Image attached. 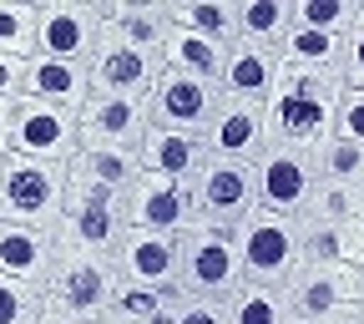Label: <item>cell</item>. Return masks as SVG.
I'll use <instances>...</instances> for the list:
<instances>
[{"instance_id":"cell-27","label":"cell","mask_w":364,"mask_h":324,"mask_svg":"<svg viewBox=\"0 0 364 324\" xmlns=\"http://www.w3.org/2000/svg\"><path fill=\"white\" fill-rule=\"evenodd\" d=\"M71 172H81V177H91V182H102V188L127 198L132 182L142 177V152L136 147H81L71 157Z\"/></svg>"},{"instance_id":"cell-18","label":"cell","mask_w":364,"mask_h":324,"mask_svg":"<svg viewBox=\"0 0 364 324\" xmlns=\"http://www.w3.org/2000/svg\"><path fill=\"white\" fill-rule=\"evenodd\" d=\"M61 258V239L46 228H26V223H6L0 218V273L6 279H26V284H51Z\"/></svg>"},{"instance_id":"cell-23","label":"cell","mask_w":364,"mask_h":324,"mask_svg":"<svg viewBox=\"0 0 364 324\" xmlns=\"http://www.w3.org/2000/svg\"><path fill=\"white\" fill-rule=\"evenodd\" d=\"M208 162V142L203 137H182V132H162L152 127L147 142H142V172H162L177 182H193Z\"/></svg>"},{"instance_id":"cell-30","label":"cell","mask_w":364,"mask_h":324,"mask_svg":"<svg viewBox=\"0 0 364 324\" xmlns=\"http://www.w3.org/2000/svg\"><path fill=\"white\" fill-rule=\"evenodd\" d=\"M223 304H228V324H289L284 294L268 284H238Z\"/></svg>"},{"instance_id":"cell-3","label":"cell","mask_w":364,"mask_h":324,"mask_svg":"<svg viewBox=\"0 0 364 324\" xmlns=\"http://www.w3.org/2000/svg\"><path fill=\"white\" fill-rule=\"evenodd\" d=\"M56 239L71 249H86V254L117 258V249L127 239V198L81 177V172H66V208H61Z\"/></svg>"},{"instance_id":"cell-33","label":"cell","mask_w":364,"mask_h":324,"mask_svg":"<svg viewBox=\"0 0 364 324\" xmlns=\"http://www.w3.org/2000/svg\"><path fill=\"white\" fill-rule=\"evenodd\" d=\"M314 167H318V177H324V182L359 188V182H364V147L349 142V137H329V142L314 152Z\"/></svg>"},{"instance_id":"cell-26","label":"cell","mask_w":364,"mask_h":324,"mask_svg":"<svg viewBox=\"0 0 364 324\" xmlns=\"http://www.w3.org/2000/svg\"><path fill=\"white\" fill-rule=\"evenodd\" d=\"M167 16L177 31H193L213 46L238 41V6L233 0H177V6H167Z\"/></svg>"},{"instance_id":"cell-1","label":"cell","mask_w":364,"mask_h":324,"mask_svg":"<svg viewBox=\"0 0 364 324\" xmlns=\"http://www.w3.org/2000/svg\"><path fill=\"white\" fill-rule=\"evenodd\" d=\"M339 76H314V71H289L279 76V91L268 97V147H294V152H318L334 137V112H339Z\"/></svg>"},{"instance_id":"cell-34","label":"cell","mask_w":364,"mask_h":324,"mask_svg":"<svg viewBox=\"0 0 364 324\" xmlns=\"http://www.w3.org/2000/svg\"><path fill=\"white\" fill-rule=\"evenodd\" d=\"M41 314H46V289L0 273V324H41Z\"/></svg>"},{"instance_id":"cell-20","label":"cell","mask_w":364,"mask_h":324,"mask_svg":"<svg viewBox=\"0 0 364 324\" xmlns=\"http://www.w3.org/2000/svg\"><path fill=\"white\" fill-rule=\"evenodd\" d=\"M21 97L26 102H46L61 107L71 117H81V107L91 102V76L76 61H56V56H31L21 71Z\"/></svg>"},{"instance_id":"cell-31","label":"cell","mask_w":364,"mask_h":324,"mask_svg":"<svg viewBox=\"0 0 364 324\" xmlns=\"http://www.w3.org/2000/svg\"><path fill=\"white\" fill-rule=\"evenodd\" d=\"M364 11V0H294V26H309V31H324V36H349L354 21Z\"/></svg>"},{"instance_id":"cell-8","label":"cell","mask_w":364,"mask_h":324,"mask_svg":"<svg viewBox=\"0 0 364 324\" xmlns=\"http://www.w3.org/2000/svg\"><path fill=\"white\" fill-rule=\"evenodd\" d=\"M102 46L97 0H46L36 6V56H56L86 66Z\"/></svg>"},{"instance_id":"cell-10","label":"cell","mask_w":364,"mask_h":324,"mask_svg":"<svg viewBox=\"0 0 364 324\" xmlns=\"http://www.w3.org/2000/svg\"><path fill=\"white\" fill-rule=\"evenodd\" d=\"M198 223L193 208V182H177L162 172H142L127 193V228L142 234H162V239H182Z\"/></svg>"},{"instance_id":"cell-9","label":"cell","mask_w":364,"mask_h":324,"mask_svg":"<svg viewBox=\"0 0 364 324\" xmlns=\"http://www.w3.org/2000/svg\"><path fill=\"white\" fill-rule=\"evenodd\" d=\"M223 107V91L213 81L182 76V71H162L152 97H147V117L162 132H182V137H208L213 117Z\"/></svg>"},{"instance_id":"cell-2","label":"cell","mask_w":364,"mask_h":324,"mask_svg":"<svg viewBox=\"0 0 364 324\" xmlns=\"http://www.w3.org/2000/svg\"><path fill=\"white\" fill-rule=\"evenodd\" d=\"M66 172L61 162H31L6 152L0 157V218L61 234V208H66Z\"/></svg>"},{"instance_id":"cell-38","label":"cell","mask_w":364,"mask_h":324,"mask_svg":"<svg viewBox=\"0 0 364 324\" xmlns=\"http://www.w3.org/2000/svg\"><path fill=\"white\" fill-rule=\"evenodd\" d=\"M21 71H26V61L0 56V102H21Z\"/></svg>"},{"instance_id":"cell-25","label":"cell","mask_w":364,"mask_h":324,"mask_svg":"<svg viewBox=\"0 0 364 324\" xmlns=\"http://www.w3.org/2000/svg\"><path fill=\"white\" fill-rule=\"evenodd\" d=\"M223 61H228V46H213L193 31H167V46H162V66L167 71H182V76H198V81H223Z\"/></svg>"},{"instance_id":"cell-35","label":"cell","mask_w":364,"mask_h":324,"mask_svg":"<svg viewBox=\"0 0 364 324\" xmlns=\"http://www.w3.org/2000/svg\"><path fill=\"white\" fill-rule=\"evenodd\" d=\"M334 137H349V142H359V147H364V91H354V86H344V91H339Z\"/></svg>"},{"instance_id":"cell-5","label":"cell","mask_w":364,"mask_h":324,"mask_svg":"<svg viewBox=\"0 0 364 324\" xmlns=\"http://www.w3.org/2000/svg\"><path fill=\"white\" fill-rule=\"evenodd\" d=\"M233 244H238V263H243V284L284 289L289 273L299 268V223L268 213V208H253L233 228Z\"/></svg>"},{"instance_id":"cell-4","label":"cell","mask_w":364,"mask_h":324,"mask_svg":"<svg viewBox=\"0 0 364 324\" xmlns=\"http://www.w3.org/2000/svg\"><path fill=\"white\" fill-rule=\"evenodd\" d=\"M117 284H122L117 258H102V254H86V249L61 244L56 273H51V284H46V309L86 319V324H102Z\"/></svg>"},{"instance_id":"cell-6","label":"cell","mask_w":364,"mask_h":324,"mask_svg":"<svg viewBox=\"0 0 364 324\" xmlns=\"http://www.w3.org/2000/svg\"><path fill=\"white\" fill-rule=\"evenodd\" d=\"M193 208H198V223L203 228H233L258 208V177L248 162H223V157H208L203 172L193 177Z\"/></svg>"},{"instance_id":"cell-29","label":"cell","mask_w":364,"mask_h":324,"mask_svg":"<svg viewBox=\"0 0 364 324\" xmlns=\"http://www.w3.org/2000/svg\"><path fill=\"white\" fill-rule=\"evenodd\" d=\"M289 26H294V0H238V41L279 51Z\"/></svg>"},{"instance_id":"cell-21","label":"cell","mask_w":364,"mask_h":324,"mask_svg":"<svg viewBox=\"0 0 364 324\" xmlns=\"http://www.w3.org/2000/svg\"><path fill=\"white\" fill-rule=\"evenodd\" d=\"M299 223V263H329V268H359L364 273V218H294Z\"/></svg>"},{"instance_id":"cell-12","label":"cell","mask_w":364,"mask_h":324,"mask_svg":"<svg viewBox=\"0 0 364 324\" xmlns=\"http://www.w3.org/2000/svg\"><path fill=\"white\" fill-rule=\"evenodd\" d=\"M279 294L289 304V319H318V314H334V309H364V273L359 268H329V263H299Z\"/></svg>"},{"instance_id":"cell-28","label":"cell","mask_w":364,"mask_h":324,"mask_svg":"<svg viewBox=\"0 0 364 324\" xmlns=\"http://www.w3.org/2000/svg\"><path fill=\"white\" fill-rule=\"evenodd\" d=\"M188 299V289H147V284H117V294H112V304H107V319L102 324H152L157 319V309L162 304H182Z\"/></svg>"},{"instance_id":"cell-24","label":"cell","mask_w":364,"mask_h":324,"mask_svg":"<svg viewBox=\"0 0 364 324\" xmlns=\"http://www.w3.org/2000/svg\"><path fill=\"white\" fill-rule=\"evenodd\" d=\"M279 61L289 71H314V76H339L344 81V41L309 31V26H289V36L279 41Z\"/></svg>"},{"instance_id":"cell-40","label":"cell","mask_w":364,"mask_h":324,"mask_svg":"<svg viewBox=\"0 0 364 324\" xmlns=\"http://www.w3.org/2000/svg\"><path fill=\"white\" fill-rule=\"evenodd\" d=\"M11 127H16V102H0V157L11 152Z\"/></svg>"},{"instance_id":"cell-11","label":"cell","mask_w":364,"mask_h":324,"mask_svg":"<svg viewBox=\"0 0 364 324\" xmlns=\"http://www.w3.org/2000/svg\"><path fill=\"white\" fill-rule=\"evenodd\" d=\"M162 71H167L162 56L127 46L112 26H102V46H97V56L86 61L91 91H107V97H132V102H147Z\"/></svg>"},{"instance_id":"cell-13","label":"cell","mask_w":364,"mask_h":324,"mask_svg":"<svg viewBox=\"0 0 364 324\" xmlns=\"http://www.w3.org/2000/svg\"><path fill=\"white\" fill-rule=\"evenodd\" d=\"M11 152L31 157V162H61L71 167V157L81 152V127L71 112L46 107V102H16V127H11Z\"/></svg>"},{"instance_id":"cell-7","label":"cell","mask_w":364,"mask_h":324,"mask_svg":"<svg viewBox=\"0 0 364 324\" xmlns=\"http://www.w3.org/2000/svg\"><path fill=\"white\" fill-rule=\"evenodd\" d=\"M182 249V289L188 294H208V299H228L243 284V263H238V244L223 228H203L193 223L177 239Z\"/></svg>"},{"instance_id":"cell-41","label":"cell","mask_w":364,"mask_h":324,"mask_svg":"<svg viewBox=\"0 0 364 324\" xmlns=\"http://www.w3.org/2000/svg\"><path fill=\"white\" fill-rule=\"evenodd\" d=\"M41 324H86V319H71V314H56V309H46Z\"/></svg>"},{"instance_id":"cell-36","label":"cell","mask_w":364,"mask_h":324,"mask_svg":"<svg viewBox=\"0 0 364 324\" xmlns=\"http://www.w3.org/2000/svg\"><path fill=\"white\" fill-rule=\"evenodd\" d=\"M177 324H228V304L208 294H188L177 304Z\"/></svg>"},{"instance_id":"cell-15","label":"cell","mask_w":364,"mask_h":324,"mask_svg":"<svg viewBox=\"0 0 364 324\" xmlns=\"http://www.w3.org/2000/svg\"><path fill=\"white\" fill-rule=\"evenodd\" d=\"M76 127H81V147H136L142 152L147 132H152V117H147V102L91 91V102L81 107Z\"/></svg>"},{"instance_id":"cell-14","label":"cell","mask_w":364,"mask_h":324,"mask_svg":"<svg viewBox=\"0 0 364 324\" xmlns=\"http://www.w3.org/2000/svg\"><path fill=\"white\" fill-rule=\"evenodd\" d=\"M253 177H258V208L279 213V218H299L314 198V182H318V167L309 152H294V147H263V157L253 162Z\"/></svg>"},{"instance_id":"cell-22","label":"cell","mask_w":364,"mask_h":324,"mask_svg":"<svg viewBox=\"0 0 364 324\" xmlns=\"http://www.w3.org/2000/svg\"><path fill=\"white\" fill-rule=\"evenodd\" d=\"M97 11H102V26H112L127 46L162 56L167 31H172V16L162 0H97Z\"/></svg>"},{"instance_id":"cell-16","label":"cell","mask_w":364,"mask_h":324,"mask_svg":"<svg viewBox=\"0 0 364 324\" xmlns=\"http://www.w3.org/2000/svg\"><path fill=\"white\" fill-rule=\"evenodd\" d=\"M284 61L273 46H253V41H233L228 46V61H223V102H248V107H268V97L279 91Z\"/></svg>"},{"instance_id":"cell-32","label":"cell","mask_w":364,"mask_h":324,"mask_svg":"<svg viewBox=\"0 0 364 324\" xmlns=\"http://www.w3.org/2000/svg\"><path fill=\"white\" fill-rule=\"evenodd\" d=\"M0 56H16V61L36 56V6L31 0H0Z\"/></svg>"},{"instance_id":"cell-19","label":"cell","mask_w":364,"mask_h":324,"mask_svg":"<svg viewBox=\"0 0 364 324\" xmlns=\"http://www.w3.org/2000/svg\"><path fill=\"white\" fill-rule=\"evenodd\" d=\"M203 142H208V157L253 167L268 147V117H263V107H248V102H223Z\"/></svg>"},{"instance_id":"cell-37","label":"cell","mask_w":364,"mask_h":324,"mask_svg":"<svg viewBox=\"0 0 364 324\" xmlns=\"http://www.w3.org/2000/svg\"><path fill=\"white\" fill-rule=\"evenodd\" d=\"M344 86L364 91V11H359L354 31L344 36Z\"/></svg>"},{"instance_id":"cell-39","label":"cell","mask_w":364,"mask_h":324,"mask_svg":"<svg viewBox=\"0 0 364 324\" xmlns=\"http://www.w3.org/2000/svg\"><path fill=\"white\" fill-rule=\"evenodd\" d=\"M289 324H364V309H334V314H318V319H289Z\"/></svg>"},{"instance_id":"cell-17","label":"cell","mask_w":364,"mask_h":324,"mask_svg":"<svg viewBox=\"0 0 364 324\" xmlns=\"http://www.w3.org/2000/svg\"><path fill=\"white\" fill-rule=\"evenodd\" d=\"M117 273H122L127 284L177 289V284H182V249H177V239L127 228V239H122V249H117Z\"/></svg>"}]
</instances>
